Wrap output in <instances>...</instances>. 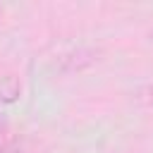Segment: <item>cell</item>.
<instances>
[{
	"label": "cell",
	"mask_w": 153,
	"mask_h": 153,
	"mask_svg": "<svg viewBox=\"0 0 153 153\" xmlns=\"http://www.w3.org/2000/svg\"><path fill=\"white\" fill-rule=\"evenodd\" d=\"M0 153H22V151L14 148V146H10V143H0Z\"/></svg>",
	"instance_id": "obj_3"
},
{
	"label": "cell",
	"mask_w": 153,
	"mask_h": 153,
	"mask_svg": "<svg viewBox=\"0 0 153 153\" xmlns=\"http://www.w3.org/2000/svg\"><path fill=\"white\" fill-rule=\"evenodd\" d=\"M5 129H7V120H5V117H0V134H2Z\"/></svg>",
	"instance_id": "obj_4"
},
{
	"label": "cell",
	"mask_w": 153,
	"mask_h": 153,
	"mask_svg": "<svg viewBox=\"0 0 153 153\" xmlns=\"http://www.w3.org/2000/svg\"><path fill=\"white\" fill-rule=\"evenodd\" d=\"M151 41H153V31H151Z\"/></svg>",
	"instance_id": "obj_5"
},
{
	"label": "cell",
	"mask_w": 153,
	"mask_h": 153,
	"mask_svg": "<svg viewBox=\"0 0 153 153\" xmlns=\"http://www.w3.org/2000/svg\"><path fill=\"white\" fill-rule=\"evenodd\" d=\"M96 62H98V50H93V48H76V50L65 53V55L60 57L57 67H60V72H65V74H74V72L88 69V67L96 65Z\"/></svg>",
	"instance_id": "obj_1"
},
{
	"label": "cell",
	"mask_w": 153,
	"mask_h": 153,
	"mask_svg": "<svg viewBox=\"0 0 153 153\" xmlns=\"http://www.w3.org/2000/svg\"><path fill=\"white\" fill-rule=\"evenodd\" d=\"M22 96V81L14 74H7L0 79V105H12Z\"/></svg>",
	"instance_id": "obj_2"
}]
</instances>
